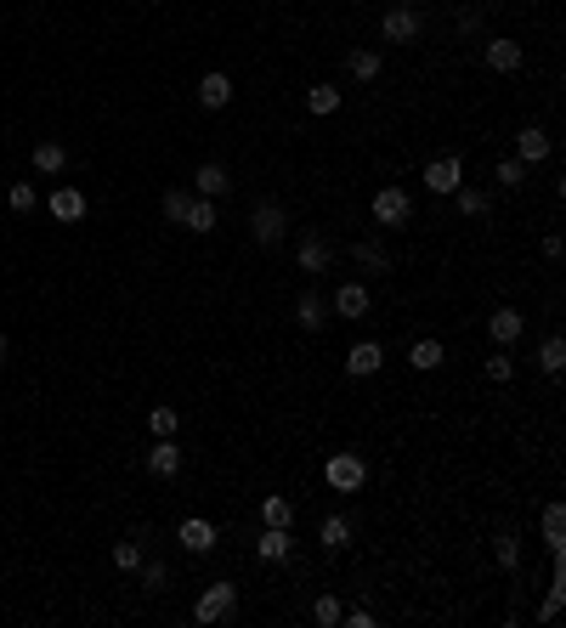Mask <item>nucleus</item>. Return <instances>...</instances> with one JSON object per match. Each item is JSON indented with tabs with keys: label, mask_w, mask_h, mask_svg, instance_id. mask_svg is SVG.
I'll use <instances>...</instances> for the list:
<instances>
[{
	"label": "nucleus",
	"mask_w": 566,
	"mask_h": 628,
	"mask_svg": "<svg viewBox=\"0 0 566 628\" xmlns=\"http://www.w3.org/2000/svg\"><path fill=\"white\" fill-rule=\"evenodd\" d=\"M538 369L549 379H561V369H566V340H561V334H549V340L538 346Z\"/></svg>",
	"instance_id": "obj_24"
},
{
	"label": "nucleus",
	"mask_w": 566,
	"mask_h": 628,
	"mask_svg": "<svg viewBox=\"0 0 566 628\" xmlns=\"http://www.w3.org/2000/svg\"><path fill=\"white\" fill-rule=\"evenodd\" d=\"M176 538H181V549H187V555H210V549H216V527H210L204 515H187L176 527Z\"/></svg>",
	"instance_id": "obj_8"
},
{
	"label": "nucleus",
	"mask_w": 566,
	"mask_h": 628,
	"mask_svg": "<svg viewBox=\"0 0 566 628\" xmlns=\"http://www.w3.org/2000/svg\"><path fill=\"white\" fill-rule=\"evenodd\" d=\"M346 68H351V80L369 85V80H379V68H386V63H379V52H369V45H351V52H346Z\"/></svg>",
	"instance_id": "obj_18"
},
{
	"label": "nucleus",
	"mask_w": 566,
	"mask_h": 628,
	"mask_svg": "<svg viewBox=\"0 0 566 628\" xmlns=\"http://www.w3.org/2000/svg\"><path fill=\"white\" fill-rule=\"evenodd\" d=\"M425 187H431L436 198H442V193H458V187H465V159H458V153H442V159H431V164H425Z\"/></svg>",
	"instance_id": "obj_5"
},
{
	"label": "nucleus",
	"mask_w": 566,
	"mask_h": 628,
	"mask_svg": "<svg viewBox=\"0 0 566 628\" xmlns=\"http://www.w3.org/2000/svg\"><path fill=\"white\" fill-rule=\"evenodd\" d=\"M52 216H57V221H80V216H85V193H80V187H57V193H52Z\"/></svg>",
	"instance_id": "obj_22"
},
{
	"label": "nucleus",
	"mask_w": 566,
	"mask_h": 628,
	"mask_svg": "<svg viewBox=\"0 0 566 628\" xmlns=\"http://www.w3.org/2000/svg\"><path fill=\"white\" fill-rule=\"evenodd\" d=\"M176 470H181V448H176V436H159V441L147 448V476H164V481H171Z\"/></svg>",
	"instance_id": "obj_10"
},
{
	"label": "nucleus",
	"mask_w": 566,
	"mask_h": 628,
	"mask_svg": "<svg viewBox=\"0 0 566 628\" xmlns=\"http://www.w3.org/2000/svg\"><path fill=\"white\" fill-rule=\"evenodd\" d=\"M419 28H425V18L414 6H391L386 18H379V35H386L391 45H414L419 40Z\"/></svg>",
	"instance_id": "obj_6"
},
{
	"label": "nucleus",
	"mask_w": 566,
	"mask_h": 628,
	"mask_svg": "<svg viewBox=\"0 0 566 628\" xmlns=\"http://www.w3.org/2000/svg\"><path fill=\"white\" fill-rule=\"evenodd\" d=\"M549 153H555V142H549V131H538V125H527L522 136H515V159H522V164H544Z\"/></svg>",
	"instance_id": "obj_11"
},
{
	"label": "nucleus",
	"mask_w": 566,
	"mask_h": 628,
	"mask_svg": "<svg viewBox=\"0 0 566 628\" xmlns=\"http://www.w3.org/2000/svg\"><path fill=\"white\" fill-rule=\"evenodd\" d=\"M317 544H323V549H346V544H351V521H346V515H323Z\"/></svg>",
	"instance_id": "obj_25"
},
{
	"label": "nucleus",
	"mask_w": 566,
	"mask_h": 628,
	"mask_svg": "<svg viewBox=\"0 0 566 628\" xmlns=\"http://www.w3.org/2000/svg\"><path fill=\"white\" fill-rule=\"evenodd\" d=\"M6 351H12V346H6V334H0V362H6Z\"/></svg>",
	"instance_id": "obj_43"
},
{
	"label": "nucleus",
	"mask_w": 566,
	"mask_h": 628,
	"mask_svg": "<svg viewBox=\"0 0 566 628\" xmlns=\"http://www.w3.org/2000/svg\"><path fill=\"white\" fill-rule=\"evenodd\" d=\"M261 560H272V566H283L289 555H295V538H289V527H261Z\"/></svg>",
	"instance_id": "obj_13"
},
{
	"label": "nucleus",
	"mask_w": 566,
	"mask_h": 628,
	"mask_svg": "<svg viewBox=\"0 0 566 628\" xmlns=\"http://www.w3.org/2000/svg\"><path fill=\"white\" fill-rule=\"evenodd\" d=\"M153 6H159V0H153Z\"/></svg>",
	"instance_id": "obj_44"
},
{
	"label": "nucleus",
	"mask_w": 566,
	"mask_h": 628,
	"mask_svg": "<svg viewBox=\"0 0 566 628\" xmlns=\"http://www.w3.org/2000/svg\"><path fill=\"white\" fill-rule=\"evenodd\" d=\"M147 425H153V436H176L181 413H176V408H153V413H147Z\"/></svg>",
	"instance_id": "obj_36"
},
{
	"label": "nucleus",
	"mask_w": 566,
	"mask_h": 628,
	"mask_svg": "<svg viewBox=\"0 0 566 628\" xmlns=\"http://www.w3.org/2000/svg\"><path fill=\"white\" fill-rule=\"evenodd\" d=\"M351 260L369 266V272H391V255H386V243H379V238H357V243H351Z\"/></svg>",
	"instance_id": "obj_21"
},
{
	"label": "nucleus",
	"mask_w": 566,
	"mask_h": 628,
	"mask_svg": "<svg viewBox=\"0 0 566 628\" xmlns=\"http://www.w3.org/2000/svg\"><path fill=\"white\" fill-rule=\"evenodd\" d=\"M561 255H566V243H561V233H549V238H544V260H561Z\"/></svg>",
	"instance_id": "obj_41"
},
{
	"label": "nucleus",
	"mask_w": 566,
	"mask_h": 628,
	"mask_svg": "<svg viewBox=\"0 0 566 628\" xmlns=\"http://www.w3.org/2000/svg\"><path fill=\"white\" fill-rule=\"evenodd\" d=\"M379 369H386V351H379V340H357V346H351V357H346V374H351V379H374Z\"/></svg>",
	"instance_id": "obj_7"
},
{
	"label": "nucleus",
	"mask_w": 566,
	"mask_h": 628,
	"mask_svg": "<svg viewBox=\"0 0 566 628\" xmlns=\"http://www.w3.org/2000/svg\"><path fill=\"white\" fill-rule=\"evenodd\" d=\"M295 317H300V329H323L329 323V300L317 295V289H306V295L295 300Z\"/></svg>",
	"instance_id": "obj_20"
},
{
	"label": "nucleus",
	"mask_w": 566,
	"mask_h": 628,
	"mask_svg": "<svg viewBox=\"0 0 566 628\" xmlns=\"http://www.w3.org/2000/svg\"><path fill=\"white\" fill-rule=\"evenodd\" d=\"M453 198H458V216H487V204H493L482 187H458Z\"/></svg>",
	"instance_id": "obj_33"
},
{
	"label": "nucleus",
	"mask_w": 566,
	"mask_h": 628,
	"mask_svg": "<svg viewBox=\"0 0 566 628\" xmlns=\"http://www.w3.org/2000/svg\"><path fill=\"white\" fill-rule=\"evenodd\" d=\"M63 164H68L63 142H35V171H40V176H57Z\"/></svg>",
	"instance_id": "obj_26"
},
{
	"label": "nucleus",
	"mask_w": 566,
	"mask_h": 628,
	"mask_svg": "<svg viewBox=\"0 0 566 628\" xmlns=\"http://www.w3.org/2000/svg\"><path fill=\"white\" fill-rule=\"evenodd\" d=\"M493 181H498V187H522V181H527V164H522V159H498Z\"/></svg>",
	"instance_id": "obj_35"
},
{
	"label": "nucleus",
	"mask_w": 566,
	"mask_h": 628,
	"mask_svg": "<svg viewBox=\"0 0 566 628\" xmlns=\"http://www.w3.org/2000/svg\"><path fill=\"white\" fill-rule=\"evenodd\" d=\"M340 617H346V606L334 600V594H317V606H312V623H323V628H334V623H340Z\"/></svg>",
	"instance_id": "obj_34"
},
{
	"label": "nucleus",
	"mask_w": 566,
	"mask_h": 628,
	"mask_svg": "<svg viewBox=\"0 0 566 628\" xmlns=\"http://www.w3.org/2000/svg\"><path fill=\"white\" fill-rule=\"evenodd\" d=\"M136 572H142V589H164V566L159 560H142Z\"/></svg>",
	"instance_id": "obj_40"
},
{
	"label": "nucleus",
	"mask_w": 566,
	"mask_h": 628,
	"mask_svg": "<svg viewBox=\"0 0 566 628\" xmlns=\"http://www.w3.org/2000/svg\"><path fill=\"white\" fill-rule=\"evenodd\" d=\"M561 589H566V584H561V572H555V589H549V594H544V606H538V617H544V623H549V617H561V600H566Z\"/></svg>",
	"instance_id": "obj_39"
},
{
	"label": "nucleus",
	"mask_w": 566,
	"mask_h": 628,
	"mask_svg": "<svg viewBox=\"0 0 566 628\" xmlns=\"http://www.w3.org/2000/svg\"><path fill=\"white\" fill-rule=\"evenodd\" d=\"M187 204H193V193H181V187H171V193H164V221H171V227H181V221H187Z\"/></svg>",
	"instance_id": "obj_32"
},
{
	"label": "nucleus",
	"mask_w": 566,
	"mask_h": 628,
	"mask_svg": "<svg viewBox=\"0 0 566 628\" xmlns=\"http://www.w3.org/2000/svg\"><path fill=\"white\" fill-rule=\"evenodd\" d=\"M340 623H351V628H374V611L357 606V611H351V617H340Z\"/></svg>",
	"instance_id": "obj_42"
},
{
	"label": "nucleus",
	"mask_w": 566,
	"mask_h": 628,
	"mask_svg": "<svg viewBox=\"0 0 566 628\" xmlns=\"http://www.w3.org/2000/svg\"><path fill=\"white\" fill-rule=\"evenodd\" d=\"M261 527H295V504L289 498H261Z\"/></svg>",
	"instance_id": "obj_28"
},
{
	"label": "nucleus",
	"mask_w": 566,
	"mask_h": 628,
	"mask_svg": "<svg viewBox=\"0 0 566 628\" xmlns=\"http://www.w3.org/2000/svg\"><path fill=\"white\" fill-rule=\"evenodd\" d=\"M6 204H12V210H35V181H12Z\"/></svg>",
	"instance_id": "obj_38"
},
{
	"label": "nucleus",
	"mask_w": 566,
	"mask_h": 628,
	"mask_svg": "<svg viewBox=\"0 0 566 628\" xmlns=\"http://www.w3.org/2000/svg\"><path fill=\"white\" fill-rule=\"evenodd\" d=\"M187 233H216V198H198L193 193V204H187Z\"/></svg>",
	"instance_id": "obj_23"
},
{
	"label": "nucleus",
	"mask_w": 566,
	"mask_h": 628,
	"mask_svg": "<svg viewBox=\"0 0 566 628\" xmlns=\"http://www.w3.org/2000/svg\"><path fill=\"white\" fill-rule=\"evenodd\" d=\"M329 306H334L340 317H369V306H374V300H369V289H363V283H340Z\"/></svg>",
	"instance_id": "obj_14"
},
{
	"label": "nucleus",
	"mask_w": 566,
	"mask_h": 628,
	"mask_svg": "<svg viewBox=\"0 0 566 628\" xmlns=\"http://www.w3.org/2000/svg\"><path fill=\"white\" fill-rule=\"evenodd\" d=\"M487 334H493L498 346H515V340H522V334H527V317L515 312V306H498V312L487 317Z\"/></svg>",
	"instance_id": "obj_9"
},
{
	"label": "nucleus",
	"mask_w": 566,
	"mask_h": 628,
	"mask_svg": "<svg viewBox=\"0 0 566 628\" xmlns=\"http://www.w3.org/2000/svg\"><path fill=\"white\" fill-rule=\"evenodd\" d=\"M227 187H233L227 164H198V171H193V193H198V198H221Z\"/></svg>",
	"instance_id": "obj_16"
},
{
	"label": "nucleus",
	"mask_w": 566,
	"mask_h": 628,
	"mask_svg": "<svg viewBox=\"0 0 566 628\" xmlns=\"http://www.w3.org/2000/svg\"><path fill=\"white\" fill-rule=\"evenodd\" d=\"M227 102H233V80H227V74H204V80H198V108H227Z\"/></svg>",
	"instance_id": "obj_17"
},
{
	"label": "nucleus",
	"mask_w": 566,
	"mask_h": 628,
	"mask_svg": "<svg viewBox=\"0 0 566 628\" xmlns=\"http://www.w3.org/2000/svg\"><path fill=\"white\" fill-rule=\"evenodd\" d=\"M334 108H340V91H334V85H312V91H306V114L329 119Z\"/></svg>",
	"instance_id": "obj_27"
},
{
	"label": "nucleus",
	"mask_w": 566,
	"mask_h": 628,
	"mask_svg": "<svg viewBox=\"0 0 566 628\" xmlns=\"http://www.w3.org/2000/svg\"><path fill=\"white\" fill-rule=\"evenodd\" d=\"M487 68H493V74H515V68H522V45H515V40H487Z\"/></svg>",
	"instance_id": "obj_19"
},
{
	"label": "nucleus",
	"mask_w": 566,
	"mask_h": 628,
	"mask_svg": "<svg viewBox=\"0 0 566 628\" xmlns=\"http://www.w3.org/2000/svg\"><path fill=\"white\" fill-rule=\"evenodd\" d=\"M329 260H334V243L323 233H306L300 238V272H329Z\"/></svg>",
	"instance_id": "obj_12"
},
{
	"label": "nucleus",
	"mask_w": 566,
	"mask_h": 628,
	"mask_svg": "<svg viewBox=\"0 0 566 628\" xmlns=\"http://www.w3.org/2000/svg\"><path fill=\"white\" fill-rule=\"evenodd\" d=\"M487 379H493V386H510V379H515V357H510V346H498L493 357H487Z\"/></svg>",
	"instance_id": "obj_29"
},
{
	"label": "nucleus",
	"mask_w": 566,
	"mask_h": 628,
	"mask_svg": "<svg viewBox=\"0 0 566 628\" xmlns=\"http://www.w3.org/2000/svg\"><path fill=\"white\" fill-rule=\"evenodd\" d=\"M238 617V589L233 584H210L193 606V623H233Z\"/></svg>",
	"instance_id": "obj_1"
},
{
	"label": "nucleus",
	"mask_w": 566,
	"mask_h": 628,
	"mask_svg": "<svg viewBox=\"0 0 566 628\" xmlns=\"http://www.w3.org/2000/svg\"><path fill=\"white\" fill-rule=\"evenodd\" d=\"M250 233H255V243H283V233H289V216H283V204L278 198H267V204H255V216H250Z\"/></svg>",
	"instance_id": "obj_4"
},
{
	"label": "nucleus",
	"mask_w": 566,
	"mask_h": 628,
	"mask_svg": "<svg viewBox=\"0 0 566 628\" xmlns=\"http://www.w3.org/2000/svg\"><path fill=\"white\" fill-rule=\"evenodd\" d=\"M442 362H448V351H442V340H431V334L414 340V351H408V369H414V374H436Z\"/></svg>",
	"instance_id": "obj_15"
},
{
	"label": "nucleus",
	"mask_w": 566,
	"mask_h": 628,
	"mask_svg": "<svg viewBox=\"0 0 566 628\" xmlns=\"http://www.w3.org/2000/svg\"><path fill=\"white\" fill-rule=\"evenodd\" d=\"M544 544L549 549H566V515H561V504H549V510H544Z\"/></svg>",
	"instance_id": "obj_31"
},
{
	"label": "nucleus",
	"mask_w": 566,
	"mask_h": 628,
	"mask_svg": "<svg viewBox=\"0 0 566 628\" xmlns=\"http://www.w3.org/2000/svg\"><path fill=\"white\" fill-rule=\"evenodd\" d=\"M493 555H498L504 572H515V566H522V538H515V532H498V538H493Z\"/></svg>",
	"instance_id": "obj_30"
},
{
	"label": "nucleus",
	"mask_w": 566,
	"mask_h": 628,
	"mask_svg": "<svg viewBox=\"0 0 566 628\" xmlns=\"http://www.w3.org/2000/svg\"><path fill=\"white\" fill-rule=\"evenodd\" d=\"M374 221L379 227H408L414 221V193L408 187H379L374 193Z\"/></svg>",
	"instance_id": "obj_2"
},
{
	"label": "nucleus",
	"mask_w": 566,
	"mask_h": 628,
	"mask_svg": "<svg viewBox=\"0 0 566 628\" xmlns=\"http://www.w3.org/2000/svg\"><path fill=\"white\" fill-rule=\"evenodd\" d=\"M323 476L334 493H363V481H369V465H363L357 453H334L329 465H323Z\"/></svg>",
	"instance_id": "obj_3"
},
{
	"label": "nucleus",
	"mask_w": 566,
	"mask_h": 628,
	"mask_svg": "<svg viewBox=\"0 0 566 628\" xmlns=\"http://www.w3.org/2000/svg\"><path fill=\"white\" fill-rule=\"evenodd\" d=\"M114 566L119 572H136L142 566V544H114Z\"/></svg>",
	"instance_id": "obj_37"
}]
</instances>
